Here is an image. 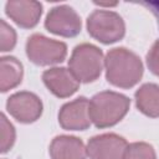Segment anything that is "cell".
Segmentation results:
<instances>
[{"label":"cell","mask_w":159,"mask_h":159,"mask_svg":"<svg viewBox=\"0 0 159 159\" xmlns=\"http://www.w3.org/2000/svg\"><path fill=\"white\" fill-rule=\"evenodd\" d=\"M137 108L145 116L159 117V86L155 83H144L135 92Z\"/></svg>","instance_id":"13"},{"label":"cell","mask_w":159,"mask_h":159,"mask_svg":"<svg viewBox=\"0 0 159 159\" xmlns=\"http://www.w3.org/2000/svg\"><path fill=\"white\" fill-rule=\"evenodd\" d=\"M0 124H1V153L9 152L15 143V129L14 125L6 119L5 114L0 116Z\"/></svg>","instance_id":"16"},{"label":"cell","mask_w":159,"mask_h":159,"mask_svg":"<svg viewBox=\"0 0 159 159\" xmlns=\"http://www.w3.org/2000/svg\"><path fill=\"white\" fill-rule=\"evenodd\" d=\"M103 52L92 43L77 45L71 55L68 66L75 77L83 83L96 81L103 68Z\"/></svg>","instance_id":"3"},{"label":"cell","mask_w":159,"mask_h":159,"mask_svg":"<svg viewBox=\"0 0 159 159\" xmlns=\"http://www.w3.org/2000/svg\"><path fill=\"white\" fill-rule=\"evenodd\" d=\"M45 27L63 37H75L81 32L82 22L78 14L68 5H58L52 7L45 20Z\"/></svg>","instance_id":"6"},{"label":"cell","mask_w":159,"mask_h":159,"mask_svg":"<svg viewBox=\"0 0 159 159\" xmlns=\"http://www.w3.org/2000/svg\"><path fill=\"white\" fill-rule=\"evenodd\" d=\"M0 22H1V29H0V50L2 52H6V51H10V50L14 48V46L16 43V32L4 20H1Z\"/></svg>","instance_id":"17"},{"label":"cell","mask_w":159,"mask_h":159,"mask_svg":"<svg viewBox=\"0 0 159 159\" xmlns=\"http://www.w3.org/2000/svg\"><path fill=\"white\" fill-rule=\"evenodd\" d=\"M88 34L102 43H113L124 36L123 19L114 11L94 10L87 17Z\"/></svg>","instance_id":"4"},{"label":"cell","mask_w":159,"mask_h":159,"mask_svg":"<svg viewBox=\"0 0 159 159\" xmlns=\"http://www.w3.org/2000/svg\"><path fill=\"white\" fill-rule=\"evenodd\" d=\"M6 15L24 29L37 25L42 14V5L34 0H10L5 5Z\"/></svg>","instance_id":"11"},{"label":"cell","mask_w":159,"mask_h":159,"mask_svg":"<svg viewBox=\"0 0 159 159\" xmlns=\"http://www.w3.org/2000/svg\"><path fill=\"white\" fill-rule=\"evenodd\" d=\"M26 55L35 65H55L66 58L67 46L65 42L48 39L41 34H34L26 41Z\"/></svg>","instance_id":"5"},{"label":"cell","mask_w":159,"mask_h":159,"mask_svg":"<svg viewBox=\"0 0 159 159\" xmlns=\"http://www.w3.org/2000/svg\"><path fill=\"white\" fill-rule=\"evenodd\" d=\"M42 81L51 93L56 97L66 98L72 96L80 86L75 75L65 67H53L42 73Z\"/></svg>","instance_id":"10"},{"label":"cell","mask_w":159,"mask_h":159,"mask_svg":"<svg viewBox=\"0 0 159 159\" xmlns=\"http://www.w3.org/2000/svg\"><path fill=\"white\" fill-rule=\"evenodd\" d=\"M104 67L107 81L120 88L135 86L143 76V63L140 58L124 47L109 50L104 58Z\"/></svg>","instance_id":"1"},{"label":"cell","mask_w":159,"mask_h":159,"mask_svg":"<svg viewBox=\"0 0 159 159\" xmlns=\"http://www.w3.org/2000/svg\"><path fill=\"white\" fill-rule=\"evenodd\" d=\"M7 112L20 123H32L42 114L41 99L31 92H16L7 98Z\"/></svg>","instance_id":"7"},{"label":"cell","mask_w":159,"mask_h":159,"mask_svg":"<svg viewBox=\"0 0 159 159\" xmlns=\"http://www.w3.org/2000/svg\"><path fill=\"white\" fill-rule=\"evenodd\" d=\"M24 70L21 62L12 57L5 56L0 58V89L6 92L20 84L22 80Z\"/></svg>","instance_id":"14"},{"label":"cell","mask_w":159,"mask_h":159,"mask_svg":"<svg viewBox=\"0 0 159 159\" xmlns=\"http://www.w3.org/2000/svg\"><path fill=\"white\" fill-rule=\"evenodd\" d=\"M123 159H157V154L150 144L135 142L127 147Z\"/></svg>","instance_id":"15"},{"label":"cell","mask_w":159,"mask_h":159,"mask_svg":"<svg viewBox=\"0 0 159 159\" xmlns=\"http://www.w3.org/2000/svg\"><path fill=\"white\" fill-rule=\"evenodd\" d=\"M139 4L145 6L148 10H150L154 14V16L158 20V25H159V1H140Z\"/></svg>","instance_id":"19"},{"label":"cell","mask_w":159,"mask_h":159,"mask_svg":"<svg viewBox=\"0 0 159 159\" xmlns=\"http://www.w3.org/2000/svg\"><path fill=\"white\" fill-rule=\"evenodd\" d=\"M86 154L83 142L73 135H58L50 144L52 159H86Z\"/></svg>","instance_id":"12"},{"label":"cell","mask_w":159,"mask_h":159,"mask_svg":"<svg viewBox=\"0 0 159 159\" xmlns=\"http://www.w3.org/2000/svg\"><path fill=\"white\" fill-rule=\"evenodd\" d=\"M147 65L155 76H159V40H157L148 51Z\"/></svg>","instance_id":"18"},{"label":"cell","mask_w":159,"mask_h":159,"mask_svg":"<svg viewBox=\"0 0 159 159\" xmlns=\"http://www.w3.org/2000/svg\"><path fill=\"white\" fill-rule=\"evenodd\" d=\"M58 122L66 130L87 129L92 122L89 116V101L86 97H78L63 104L58 113Z\"/></svg>","instance_id":"9"},{"label":"cell","mask_w":159,"mask_h":159,"mask_svg":"<svg viewBox=\"0 0 159 159\" xmlns=\"http://www.w3.org/2000/svg\"><path fill=\"white\" fill-rule=\"evenodd\" d=\"M127 140L114 133L96 135L88 140L87 155L89 159H123Z\"/></svg>","instance_id":"8"},{"label":"cell","mask_w":159,"mask_h":159,"mask_svg":"<svg viewBox=\"0 0 159 159\" xmlns=\"http://www.w3.org/2000/svg\"><path fill=\"white\" fill-rule=\"evenodd\" d=\"M130 99L124 94L103 91L89 101L91 120L97 128H107L117 124L129 111Z\"/></svg>","instance_id":"2"}]
</instances>
